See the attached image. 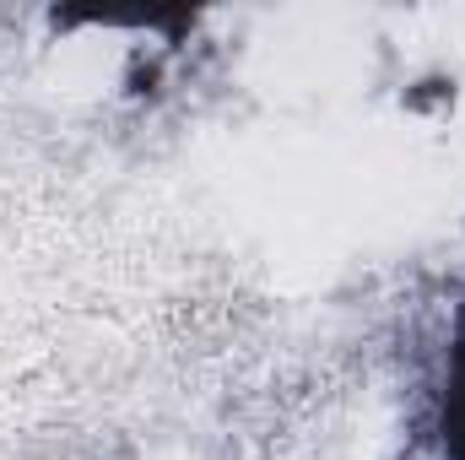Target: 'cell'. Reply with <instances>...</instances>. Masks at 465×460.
I'll list each match as a JSON object with an SVG mask.
<instances>
[{"mask_svg": "<svg viewBox=\"0 0 465 460\" xmlns=\"http://www.w3.org/2000/svg\"><path fill=\"white\" fill-rule=\"evenodd\" d=\"M439 445H444V460H465V304L455 315L444 390H439Z\"/></svg>", "mask_w": 465, "mask_h": 460, "instance_id": "6da1fadb", "label": "cell"}]
</instances>
